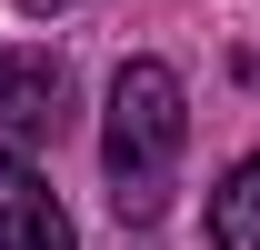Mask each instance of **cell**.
<instances>
[{
    "instance_id": "obj_1",
    "label": "cell",
    "mask_w": 260,
    "mask_h": 250,
    "mask_svg": "<svg viewBox=\"0 0 260 250\" xmlns=\"http://www.w3.org/2000/svg\"><path fill=\"white\" fill-rule=\"evenodd\" d=\"M180 140H190L180 70H170V60H120V80H110V130H100V160H110V200H120V220H160V210H170Z\"/></svg>"
},
{
    "instance_id": "obj_4",
    "label": "cell",
    "mask_w": 260,
    "mask_h": 250,
    "mask_svg": "<svg viewBox=\"0 0 260 250\" xmlns=\"http://www.w3.org/2000/svg\"><path fill=\"white\" fill-rule=\"evenodd\" d=\"M210 250H260V160H240L210 190Z\"/></svg>"
},
{
    "instance_id": "obj_5",
    "label": "cell",
    "mask_w": 260,
    "mask_h": 250,
    "mask_svg": "<svg viewBox=\"0 0 260 250\" xmlns=\"http://www.w3.org/2000/svg\"><path fill=\"white\" fill-rule=\"evenodd\" d=\"M20 10H30V20H40V10H60V0H20Z\"/></svg>"
},
{
    "instance_id": "obj_3",
    "label": "cell",
    "mask_w": 260,
    "mask_h": 250,
    "mask_svg": "<svg viewBox=\"0 0 260 250\" xmlns=\"http://www.w3.org/2000/svg\"><path fill=\"white\" fill-rule=\"evenodd\" d=\"M60 100H70L60 60H40V50H10V60H0V130H10V140L60 130Z\"/></svg>"
},
{
    "instance_id": "obj_2",
    "label": "cell",
    "mask_w": 260,
    "mask_h": 250,
    "mask_svg": "<svg viewBox=\"0 0 260 250\" xmlns=\"http://www.w3.org/2000/svg\"><path fill=\"white\" fill-rule=\"evenodd\" d=\"M0 250H80V240H70L60 190L40 180V170L10 150V140H0Z\"/></svg>"
}]
</instances>
